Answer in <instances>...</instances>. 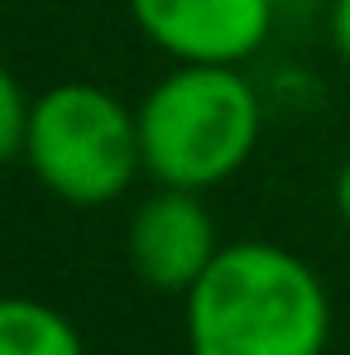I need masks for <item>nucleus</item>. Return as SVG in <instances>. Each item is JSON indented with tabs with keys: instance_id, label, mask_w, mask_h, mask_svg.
Instances as JSON below:
<instances>
[{
	"instance_id": "0eeeda50",
	"label": "nucleus",
	"mask_w": 350,
	"mask_h": 355,
	"mask_svg": "<svg viewBox=\"0 0 350 355\" xmlns=\"http://www.w3.org/2000/svg\"><path fill=\"white\" fill-rule=\"evenodd\" d=\"M29 116H34V96L24 92V82L0 62V168L24 164V139H29Z\"/></svg>"
},
{
	"instance_id": "6e6552de",
	"label": "nucleus",
	"mask_w": 350,
	"mask_h": 355,
	"mask_svg": "<svg viewBox=\"0 0 350 355\" xmlns=\"http://www.w3.org/2000/svg\"><path fill=\"white\" fill-rule=\"evenodd\" d=\"M326 39H331L336 58L346 62V72H350V0H331L326 5Z\"/></svg>"
},
{
	"instance_id": "f257e3e1",
	"label": "nucleus",
	"mask_w": 350,
	"mask_h": 355,
	"mask_svg": "<svg viewBox=\"0 0 350 355\" xmlns=\"http://www.w3.org/2000/svg\"><path fill=\"white\" fill-rule=\"evenodd\" d=\"M331 327L326 279L279 240H226L182 297L187 355H326Z\"/></svg>"
},
{
	"instance_id": "f03ea898",
	"label": "nucleus",
	"mask_w": 350,
	"mask_h": 355,
	"mask_svg": "<svg viewBox=\"0 0 350 355\" xmlns=\"http://www.w3.org/2000/svg\"><path fill=\"white\" fill-rule=\"evenodd\" d=\"M144 178L211 192L231 182L264 139V96L245 67L173 62L139 101Z\"/></svg>"
},
{
	"instance_id": "7ed1b4c3",
	"label": "nucleus",
	"mask_w": 350,
	"mask_h": 355,
	"mask_svg": "<svg viewBox=\"0 0 350 355\" xmlns=\"http://www.w3.org/2000/svg\"><path fill=\"white\" fill-rule=\"evenodd\" d=\"M24 168L62 207L96 211L144 178L139 116L101 82H53L34 96Z\"/></svg>"
},
{
	"instance_id": "20e7f679",
	"label": "nucleus",
	"mask_w": 350,
	"mask_h": 355,
	"mask_svg": "<svg viewBox=\"0 0 350 355\" xmlns=\"http://www.w3.org/2000/svg\"><path fill=\"white\" fill-rule=\"evenodd\" d=\"M221 245L226 240L207 207V192H187V187L154 182L125 221V259L134 279L168 297L192 293V284L211 269Z\"/></svg>"
},
{
	"instance_id": "39448f33",
	"label": "nucleus",
	"mask_w": 350,
	"mask_h": 355,
	"mask_svg": "<svg viewBox=\"0 0 350 355\" xmlns=\"http://www.w3.org/2000/svg\"><path fill=\"white\" fill-rule=\"evenodd\" d=\"M134 29L168 62L245 67L264 53L279 0H125Z\"/></svg>"
},
{
	"instance_id": "1a4fd4ad",
	"label": "nucleus",
	"mask_w": 350,
	"mask_h": 355,
	"mask_svg": "<svg viewBox=\"0 0 350 355\" xmlns=\"http://www.w3.org/2000/svg\"><path fill=\"white\" fill-rule=\"evenodd\" d=\"M331 202H336V216L350 226V154H346V164L336 168V182H331Z\"/></svg>"
},
{
	"instance_id": "423d86ee",
	"label": "nucleus",
	"mask_w": 350,
	"mask_h": 355,
	"mask_svg": "<svg viewBox=\"0 0 350 355\" xmlns=\"http://www.w3.org/2000/svg\"><path fill=\"white\" fill-rule=\"evenodd\" d=\"M0 355H87L77 322L29 293H0Z\"/></svg>"
}]
</instances>
